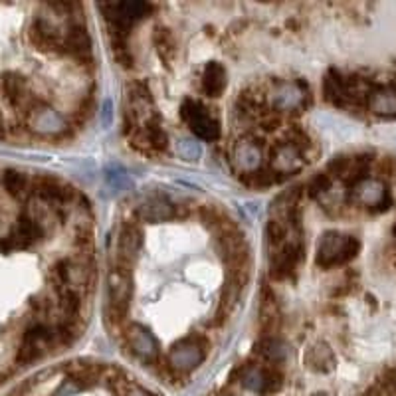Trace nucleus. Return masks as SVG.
<instances>
[{"mask_svg": "<svg viewBox=\"0 0 396 396\" xmlns=\"http://www.w3.org/2000/svg\"><path fill=\"white\" fill-rule=\"evenodd\" d=\"M133 147L143 153H164L169 149V135L157 117L147 119L143 127H139L133 133Z\"/></svg>", "mask_w": 396, "mask_h": 396, "instance_id": "12", "label": "nucleus"}, {"mask_svg": "<svg viewBox=\"0 0 396 396\" xmlns=\"http://www.w3.org/2000/svg\"><path fill=\"white\" fill-rule=\"evenodd\" d=\"M323 96L331 105L335 107H347L351 105V97H349V87H347V78L341 71L331 69L325 80H323Z\"/></svg>", "mask_w": 396, "mask_h": 396, "instance_id": "19", "label": "nucleus"}, {"mask_svg": "<svg viewBox=\"0 0 396 396\" xmlns=\"http://www.w3.org/2000/svg\"><path fill=\"white\" fill-rule=\"evenodd\" d=\"M331 184H333V180H331V175H329V173H317V175L311 177V180L307 182L305 191H307V194H309L311 198H323L327 192H331Z\"/></svg>", "mask_w": 396, "mask_h": 396, "instance_id": "27", "label": "nucleus"}, {"mask_svg": "<svg viewBox=\"0 0 396 396\" xmlns=\"http://www.w3.org/2000/svg\"><path fill=\"white\" fill-rule=\"evenodd\" d=\"M64 50L71 64L78 66H87L94 60V50H92V36L87 28L83 26L82 20H74L66 28L64 36Z\"/></svg>", "mask_w": 396, "mask_h": 396, "instance_id": "9", "label": "nucleus"}, {"mask_svg": "<svg viewBox=\"0 0 396 396\" xmlns=\"http://www.w3.org/2000/svg\"><path fill=\"white\" fill-rule=\"evenodd\" d=\"M307 369L315 370V372H329L335 367V353L325 341L313 343L303 356Z\"/></svg>", "mask_w": 396, "mask_h": 396, "instance_id": "21", "label": "nucleus"}, {"mask_svg": "<svg viewBox=\"0 0 396 396\" xmlns=\"http://www.w3.org/2000/svg\"><path fill=\"white\" fill-rule=\"evenodd\" d=\"M351 163H353V157L351 155H337V157H333L327 164V173L331 175H335V177L343 178L347 177V173H349V169H351Z\"/></svg>", "mask_w": 396, "mask_h": 396, "instance_id": "30", "label": "nucleus"}, {"mask_svg": "<svg viewBox=\"0 0 396 396\" xmlns=\"http://www.w3.org/2000/svg\"><path fill=\"white\" fill-rule=\"evenodd\" d=\"M155 44H157V50H159L161 58H166V60L173 58V54H175V38H173V34L166 28H159L157 30Z\"/></svg>", "mask_w": 396, "mask_h": 396, "instance_id": "29", "label": "nucleus"}, {"mask_svg": "<svg viewBox=\"0 0 396 396\" xmlns=\"http://www.w3.org/2000/svg\"><path fill=\"white\" fill-rule=\"evenodd\" d=\"M180 115L194 135L203 141H216L220 137L218 119L196 99H187L180 107Z\"/></svg>", "mask_w": 396, "mask_h": 396, "instance_id": "7", "label": "nucleus"}, {"mask_svg": "<svg viewBox=\"0 0 396 396\" xmlns=\"http://www.w3.org/2000/svg\"><path fill=\"white\" fill-rule=\"evenodd\" d=\"M178 155L184 159V161H198L200 159V155H203V149H200V145L194 141V139H182L180 143H178Z\"/></svg>", "mask_w": 396, "mask_h": 396, "instance_id": "31", "label": "nucleus"}, {"mask_svg": "<svg viewBox=\"0 0 396 396\" xmlns=\"http://www.w3.org/2000/svg\"><path fill=\"white\" fill-rule=\"evenodd\" d=\"M240 383L250 393L261 396L275 395L284 386V375L272 365H250L242 369Z\"/></svg>", "mask_w": 396, "mask_h": 396, "instance_id": "6", "label": "nucleus"}, {"mask_svg": "<svg viewBox=\"0 0 396 396\" xmlns=\"http://www.w3.org/2000/svg\"><path fill=\"white\" fill-rule=\"evenodd\" d=\"M289 226L287 222L277 218H270L268 226H266V242H268V248L275 252L279 248L286 246V242L289 240Z\"/></svg>", "mask_w": 396, "mask_h": 396, "instance_id": "26", "label": "nucleus"}, {"mask_svg": "<svg viewBox=\"0 0 396 396\" xmlns=\"http://www.w3.org/2000/svg\"><path fill=\"white\" fill-rule=\"evenodd\" d=\"M228 85V71L218 62L206 64L203 71V92L208 97H220Z\"/></svg>", "mask_w": 396, "mask_h": 396, "instance_id": "22", "label": "nucleus"}, {"mask_svg": "<svg viewBox=\"0 0 396 396\" xmlns=\"http://www.w3.org/2000/svg\"><path fill=\"white\" fill-rule=\"evenodd\" d=\"M277 323H279V311H277L275 295H273V291H270V287H264L260 305V325L264 337L273 335V331L277 329Z\"/></svg>", "mask_w": 396, "mask_h": 396, "instance_id": "23", "label": "nucleus"}, {"mask_svg": "<svg viewBox=\"0 0 396 396\" xmlns=\"http://www.w3.org/2000/svg\"><path fill=\"white\" fill-rule=\"evenodd\" d=\"M206 359L205 343L198 337H187L178 341L166 355V367L175 375H189L191 370L198 369Z\"/></svg>", "mask_w": 396, "mask_h": 396, "instance_id": "4", "label": "nucleus"}, {"mask_svg": "<svg viewBox=\"0 0 396 396\" xmlns=\"http://www.w3.org/2000/svg\"><path fill=\"white\" fill-rule=\"evenodd\" d=\"M178 210L177 206L171 200L155 196L145 203L137 206V218L141 222H149V224H159V222H169V220L177 218Z\"/></svg>", "mask_w": 396, "mask_h": 396, "instance_id": "15", "label": "nucleus"}, {"mask_svg": "<svg viewBox=\"0 0 396 396\" xmlns=\"http://www.w3.org/2000/svg\"><path fill=\"white\" fill-rule=\"evenodd\" d=\"M6 8L0 6V141L4 139H32L34 125L44 111L55 107L50 99L52 80L34 66L36 58H62V55H36L18 60L20 46L32 40V16L28 14L22 26H14L6 18Z\"/></svg>", "mask_w": 396, "mask_h": 396, "instance_id": "2", "label": "nucleus"}, {"mask_svg": "<svg viewBox=\"0 0 396 396\" xmlns=\"http://www.w3.org/2000/svg\"><path fill=\"white\" fill-rule=\"evenodd\" d=\"M268 97H270V105L277 113L298 111L305 105V89L301 83L277 82Z\"/></svg>", "mask_w": 396, "mask_h": 396, "instance_id": "11", "label": "nucleus"}, {"mask_svg": "<svg viewBox=\"0 0 396 396\" xmlns=\"http://www.w3.org/2000/svg\"><path fill=\"white\" fill-rule=\"evenodd\" d=\"M256 353H258V356H260L266 365H272V367L284 365L287 355H289L286 343L282 341L279 337H275V335L261 337L260 341L256 343Z\"/></svg>", "mask_w": 396, "mask_h": 396, "instance_id": "20", "label": "nucleus"}, {"mask_svg": "<svg viewBox=\"0 0 396 396\" xmlns=\"http://www.w3.org/2000/svg\"><path fill=\"white\" fill-rule=\"evenodd\" d=\"M107 301L113 315H125L129 309V303L133 300V273L131 268H125L115 264L107 272Z\"/></svg>", "mask_w": 396, "mask_h": 396, "instance_id": "5", "label": "nucleus"}, {"mask_svg": "<svg viewBox=\"0 0 396 396\" xmlns=\"http://www.w3.org/2000/svg\"><path fill=\"white\" fill-rule=\"evenodd\" d=\"M218 252L222 260L226 261V266L230 268V272L248 270L250 248L246 244V238L236 228L228 226L218 234Z\"/></svg>", "mask_w": 396, "mask_h": 396, "instance_id": "8", "label": "nucleus"}, {"mask_svg": "<svg viewBox=\"0 0 396 396\" xmlns=\"http://www.w3.org/2000/svg\"><path fill=\"white\" fill-rule=\"evenodd\" d=\"M361 242L355 236L329 230L321 236L317 244V264L321 268H335L351 261L359 254Z\"/></svg>", "mask_w": 396, "mask_h": 396, "instance_id": "3", "label": "nucleus"}, {"mask_svg": "<svg viewBox=\"0 0 396 396\" xmlns=\"http://www.w3.org/2000/svg\"><path fill=\"white\" fill-rule=\"evenodd\" d=\"M107 182H110L115 191H121L123 187L129 184V178H127V175H125V171L117 169V173H111V171H107Z\"/></svg>", "mask_w": 396, "mask_h": 396, "instance_id": "32", "label": "nucleus"}, {"mask_svg": "<svg viewBox=\"0 0 396 396\" xmlns=\"http://www.w3.org/2000/svg\"><path fill=\"white\" fill-rule=\"evenodd\" d=\"M305 164V157L301 155L300 149H295L291 143H282L272 150V161H270V169L277 177L286 180L291 177L293 173H300Z\"/></svg>", "mask_w": 396, "mask_h": 396, "instance_id": "13", "label": "nucleus"}, {"mask_svg": "<svg viewBox=\"0 0 396 396\" xmlns=\"http://www.w3.org/2000/svg\"><path fill=\"white\" fill-rule=\"evenodd\" d=\"M101 121H103V125H105V127L111 123V103L110 101H105V103H103V107H101Z\"/></svg>", "mask_w": 396, "mask_h": 396, "instance_id": "33", "label": "nucleus"}, {"mask_svg": "<svg viewBox=\"0 0 396 396\" xmlns=\"http://www.w3.org/2000/svg\"><path fill=\"white\" fill-rule=\"evenodd\" d=\"M76 196L60 178L0 169V381L66 347L62 329L78 321L66 319L60 295L28 287V261L68 256L46 248L74 228Z\"/></svg>", "mask_w": 396, "mask_h": 396, "instance_id": "1", "label": "nucleus"}, {"mask_svg": "<svg viewBox=\"0 0 396 396\" xmlns=\"http://www.w3.org/2000/svg\"><path fill=\"white\" fill-rule=\"evenodd\" d=\"M125 337H127V345H129L131 353L139 361L150 365L159 359V341L155 339V335L145 325L131 323L125 331Z\"/></svg>", "mask_w": 396, "mask_h": 396, "instance_id": "10", "label": "nucleus"}, {"mask_svg": "<svg viewBox=\"0 0 396 396\" xmlns=\"http://www.w3.org/2000/svg\"><path fill=\"white\" fill-rule=\"evenodd\" d=\"M111 386H113V390L117 393V396H153L149 390H145L143 386L127 381L125 377L113 379V381H111Z\"/></svg>", "mask_w": 396, "mask_h": 396, "instance_id": "28", "label": "nucleus"}, {"mask_svg": "<svg viewBox=\"0 0 396 396\" xmlns=\"http://www.w3.org/2000/svg\"><path fill=\"white\" fill-rule=\"evenodd\" d=\"M353 194H355L356 203L367 208L383 206L386 200V184L381 178L369 177L353 187Z\"/></svg>", "mask_w": 396, "mask_h": 396, "instance_id": "16", "label": "nucleus"}, {"mask_svg": "<svg viewBox=\"0 0 396 396\" xmlns=\"http://www.w3.org/2000/svg\"><path fill=\"white\" fill-rule=\"evenodd\" d=\"M367 105L377 115H396V89H375Z\"/></svg>", "mask_w": 396, "mask_h": 396, "instance_id": "25", "label": "nucleus"}, {"mask_svg": "<svg viewBox=\"0 0 396 396\" xmlns=\"http://www.w3.org/2000/svg\"><path fill=\"white\" fill-rule=\"evenodd\" d=\"M107 8L131 24H135L137 20H141L143 16H147L153 10V6L147 2H111L107 4Z\"/></svg>", "mask_w": 396, "mask_h": 396, "instance_id": "24", "label": "nucleus"}, {"mask_svg": "<svg viewBox=\"0 0 396 396\" xmlns=\"http://www.w3.org/2000/svg\"><path fill=\"white\" fill-rule=\"evenodd\" d=\"M300 198H301V187H289L287 191L279 192L270 205V216L277 220H287L291 218L295 212H300Z\"/></svg>", "mask_w": 396, "mask_h": 396, "instance_id": "18", "label": "nucleus"}, {"mask_svg": "<svg viewBox=\"0 0 396 396\" xmlns=\"http://www.w3.org/2000/svg\"><path fill=\"white\" fill-rule=\"evenodd\" d=\"M395 372H396V370H395Z\"/></svg>", "mask_w": 396, "mask_h": 396, "instance_id": "34", "label": "nucleus"}, {"mask_svg": "<svg viewBox=\"0 0 396 396\" xmlns=\"http://www.w3.org/2000/svg\"><path fill=\"white\" fill-rule=\"evenodd\" d=\"M234 164L238 166L240 175H250L264 169V153L254 141H244L234 149Z\"/></svg>", "mask_w": 396, "mask_h": 396, "instance_id": "17", "label": "nucleus"}, {"mask_svg": "<svg viewBox=\"0 0 396 396\" xmlns=\"http://www.w3.org/2000/svg\"><path fill=\"white\" fill-rule=\"evenodd\" d=\"M143 248V232L137 224H125L117 238V264L131 268Z\"/></svg>", "mask_w": 396, "mask_h": 396, "instance_id": "14", "label": "nucleus"}]
</instances>
